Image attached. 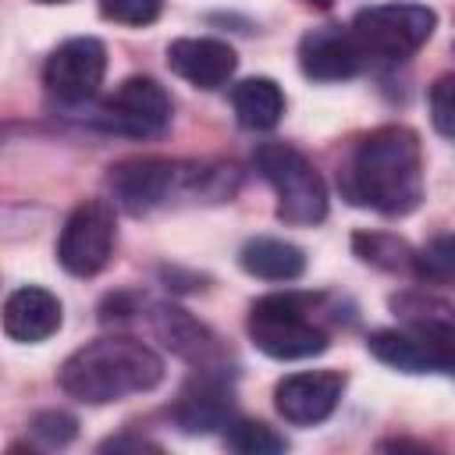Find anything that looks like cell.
<instances>
[{"mask_svg": "<svg viewBox=\"0 0 455 455\" xmlns=\"http://www.w3.org/2000/svg\"><path fill=\"white\" fill-rule=\"evenodd\" d=\"M348 203L384 217H405L423 203V146L405 124H384L363 135L338 174Z\"/></svg>", "mask_w": 455, "mask_h": 455, "instance_id": "obj_1", "label": "cell"}, {"mask_svg": "<svg viewBox=\"0 0 455 455\" xmlns=\"http://www.w3.org/2000/svg\"><path fill=\"white\" fill-rule=\"evenodd\" d=\"M164 380V359L139 338L110 334L82 345L57 370V384L68 398L85 405L121 402L128 395L153 391Z\"/></svg>", "mask_w": 455, "mask_h": 455, "instance_id": "obj_2", "label": "cell"}, {"mask_svg": "<svg viewBox=\"0 0 455 455\" xmlns=\"http://www.w3.org/2000/svg\"><path fill=\"white\" fill-rule=\"evenodd\" d=\"M323 295L309 291H274L249 306V338L270 359H309L327 348V331L316 306Z\"/></svg>", "mask_w": 455, "mask_h": 455, "instance_id": "obj_3", "label": "cell"}, {"mask_svg": "<svg viewBox=\"0 0 455 455\" xmlns=\"http://www.w3.org/2000/svg\"><path fill=\"white\" fill-rule=\"evenodd\" d=\"M256 167L277 196V220L291 228H313L327 217V185L320 171L288 142H263Z\"/></svg>", "mask_w": 455, "mask_h": 455, "instance_id": "obj_4", "label": "cell"}, {"mask_svg": "<svg viewBox=\"0 0 455 455\" xmlns=\"http://www.w3.org/2000/svg\"><path fill=\"white\" fill-rule=\"evenodd\" d=\"M348 28L366 64H398L434 36L437 14L423 4H377L363 7Z\"/></svg>", "mask_w": 455, "mask_h": 455, "instance_id": "obj_5", "label": "cell"}, {"mask_svg": "<svg viewBox=\"0 0 455 455\" xmlns=\"http://www.w3.org/2000/svg\"><path fill=\"white\" fill-rule=\"evenodd\" d=\"M114 242H117L114 206L107 199H85L68 213L60 228L57 263L75 277H92L110 263Z\"/></svg>", "mask_w": 455, "mask_h": 455, "instance_id": "obj_6", "label": "cell"}, {"mask_svg": "<svg viewBox=\"0 0 455 455\" xmlns=\"http://www.w3.org/2000/svg\"><path fill=\"white\" fill-rule=\"evenodd\" d=\"M107 75V46L96 36L64 39L43 64V85L57 103L78 107L92 100Z\"/></svg>", "mask_w": 455, "mask_h": 455, "instance_id": "obj_7", "label": "cell"}, {"mask_svg": "<svg viewBox=\"0 0 455 455\" xmlns=\"http://www.w3.org/2000/svg\"><path fill=\"white\" fill-rule=\"evenodd\" d=\"M96 124L107 132H117V135H132V139L160 135L171 124V96L164 92V85L156 78L132 75L100 107Z\"/></svg>", "mask_w": 455, "mask_h": 455, "instance_id": "obj_8", "label": "cell"}, {"mask_svg": "<svg viewBox=\"0 0 455 455\" xmlns=\"http://www.w3.org/2000/svg\"><path fill=\"white\" fill-rule=\"evenodd\" d=\"M178 178H181V167L164 156H128L107 171L114 203L132 217L156 210L171 196Z\"/></svg>", "mask_w": 455, "mask_h": 455, "instance_id": "obj_9", "label": "cell"}, {"mask_svg": "<svg viewBox=\"0 0 455 455\" xmlns=\"http://www.w3.org/2000/svg\"><path fill=\"white\" fill-rule=\"evenodd\" d=\"M341 391H345V373L341 370L288 373L274 387V409L291 427H313V423H323L338 409Z\"/></svg>", "mask_w": 455, "mask_h": 455, "instance_id": "obj_10", "label": "cell"}, {"mask_svg": "<svg viewBox=\"0 0 455 455\" xmlns=\"http://www.w3.org/2000/svg\"><path fill=\"white\" fill-rule=\"evenodd\" d=\"M299 68L313 82H345L366 68V57L352 28L323 25V28H309L299 39Z\"/></svg>", "mask_w": 455, "mask_h": 455, "instance_id": "obj_11", "label": "cell"}, {"mask_svg": "<svg viewBox=\"0 0 455 455\" xmlns=\"http://www.w3.org/2000/svg\"><path fill=\"white\" fill-rule=\"evenodd\" d=\"M366 348L373 359L402 373H455V345L416 331H373Z\"/></svg>", "mask_w": 455, "mask_h": 455, "instance_id": "obj_12", "label": "cell"}, {"mask_svg": "<svg viewBox=\"0 0 455 455\" xmlns=\"http://www.w3.org/2000/svg\"><path fill=\"white\" fill-rule=\"evenodd\" d=\"M167 68L196 89H220L238 68V53L224 39L181 36L167 46Z\"/></svg>", "mask_w": 455, "mask_h": 455, "instance_id": "obj_13", "label": "cell"}, {"mask_svg": "<svg viewBox=\"0 0 455 455\" xmlns=\"http://www.w3.org/2000/svg\"><path fill=\"white\" fill-rule=\"evenodd\" d=\"M60 320H64L60 299L39 284L14 288L4 302V334L11 341H21V345L46 341L50 334L60 331Z\"/></svg>", "mask_w": 455, "mask_h": 455, "instance_id": "obj_14", "label": "cell"}, {"mask_svg": "<svg viewBox=\"0 0 455 455\" xmlns=\"http://www.w3.org/2000/svg\"><path fill=\"white\" fill-rule=\"evenodd\" d=\"M153 331L164 338V345L174 352V355H181V359H188V363H196L199 370H220V345H217V338L199 323V320H192L185 309H178V306H153Z\"/></svg>", "mask_w": 455, "mask_h": 455, "instance_id": "obj_15", "label": "cell"}, {"mask_svg": "<svg viewBox=\"0 0 455 455\" xmlns=\"http://www.w3.org/2000/svg\"><path fill=\"white\" fill-rule=\"evenodd\" d=\"M238 263L245 274L259 277V281H299L306 274V252L295 242L284 238H249L238 252Z\"/></svg>", "mask_w": 455, "mask_h": 455, "instance_id": "obj_16", "label": "cell"}, {"mask_svg": "<svg viewBox=\"0 0 455 455\" xmlns=\"http://www.w3.org/2000/svg\"><path fill=\"white\" fill-rule=\"evenodd\" d=\"M174 419L185 434H206V430H217V427H228L231 423V402H228V391L220 380L206 377L192 387L181 391L178 405H174Z\"/></svg>", "mask_w": 455, "mask_h": 455, "instance_id": "obj_17", "label": "cell"}, {"mask_svg": "<svg viewBox=\"0 0 455 455\" xmlns=\"http://www.w3.org/2000/svg\"><path fill=\"white\" fill-rule=\"evenodd\" d=\"M231 107L242 128L249 132H270L284 117V92L274 78H245L231 89Z\"/></svg>", "mask_w": 455, "mask_h": 455, "instance_id": "obj_18", "label": "cell"}, {"mask_svg": "<svg viewBox=\"0 0 455 455\" xmlns=\"http://www.w3.org/2000/svg\"><path fill=\"white\" fill-rule=\"evenodd\" d=\"M391 309L416 331V334H427L434 341H444V345H455V313L444 306V302H434L427 295H395L391 299Z\"/></svg>", "mask_w": 455, "mask_h": 455, "instance_id": "obj_19", "label": "cell"}, {"mask_svg": "<svg viewBox=\"0 0 455 455\" xmlns=\"http://www.w3.org/2000/svg\"><path fill=\"white\" fill-rule=\"evenodd\" d=\"M352 249L363 263L377 267V270H412V249L398 238V235H387V231H355L352 235Z\"/></svg>", "mask_w": 455, "mask_h": 455, "instance_id": "obj_20", "label": "cell"}, {"mask_svg": "<svg viewBox=\"0 0 455 455\" xmlns=\"http://www.w3.org/2000/svg\"><path fill=\"white\" fill-rule=\"evenodd\" d=\"M412 274L427 284H455V235H437L416 249Z\"/></svg>", "mask_w": 455, "mask_h": 455, "instance_id": "obj_21", "label": "cell"}, {"mask_svg": "<svg viewBox=\"0 0 455 455\" xmlns=\"http://www.w3.org/2000/svg\"><path fill=\"white\" fill-rule=\"evenodd\" d=\"M224 441H228V448H235L242 455H274V451L288 448V441L259 419H231Z\"/></svg>", "mask_w": 455, "mask_h": 455, "instance_id": "obj_22", "label": "cell"}, {"mask_svg": "<svg viewBox=\"0 0 455 455\" xmlns=\"http://www.w3.org/2000/svg\"><path fill=\"white\" fill-rule=\"evenodd\" d=\"M160 7H164V0H100V14L107 21L132 25V28L153 25L160 18Z\"/></svg>", "mask_w": 455, "mask_h": 455, "instance_id": "obj_23", "label": "cell"}, {"mask_svg": "<svg viewBox=\"0 0 455 455\" xmlns=\"http://www.w3.org/2000/svg\"><path fill=\"white\" fill-rule=\"evenodd\" d=\"M28 427H32V437H36V441H43L46 448H60V444H68V441L78 434L75 416H68V412H60V409L36 412Z\"/></svg>", "mask_w": 455, "mask_h": 455, "instance_id": "obj_24", "label": "cell"}, {"mask_svg": "<svg viewBox=\"0 0 455 455\" xmlns=\"http://www.w3.org/2000/svg\"><path fill=\"white\" fill-rule=\"evenodd\" d=\"M430 121L441 135L455 139V75H441L430 85Z\"/></svg>", "mask_w": 455, "mask_h": 455, "instance_id": "obj_25", "label": "cell"}, {"mask_svg": "<svg viewBox=\"0 0 455 455\" xmlns=\"http://www.w3.org/2000/svg\"><path fill=\"white\" fill-rule=\"evenodd\" d=\"M309 4H316V7H331L334 0H309Z\"/></svg>", "mask_w": 455, "mask_h": 455, "instance_id": "obj_26", "label": "cell"}, {"mask_svg": "<svg viewBox=\"0 0 455 455\" xmlns=\"http://www.w3.org/2000/svg\"><path fill=\"white\" fill-rule=\"evenodd\" d=\"M36 4H64V0H36Z\"/></svg>", "mask_w": 455, "mask_h": 455, "instance_id": "obj_27", "label": "cell"}]
</instances>
